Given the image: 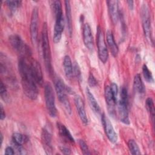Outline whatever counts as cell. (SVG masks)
I'll list each match as a JSON object with an SVG mask.
<instances>
[{"instance_id": "obj_1", "label": "cell", "mask_w": 155, "mask_h": 155, "mask_svg": "<svg viewBox=\"0 0 155 155\" xmlns=\"http://www.w3.org/2000/svg\"><path fill=\"white\" fill-rule=\"evenodd\" d=\"M31 56H20L18 61V70L21 76L24 93L31 99L35 100L38 95V84L32 74L29 58Z\"/></svg>"}, {"instance_id": "obj_2", "label": "cell", "mask_w": 155, "mask_h": 155, "mask_svg": "<svg viewBox=\"0 0 155 155\" xmlns=\"http://www.w3.org/2000/svg\"><path fill=\"white\" fill-rule=\"evenodd\" d=\"M52 8L56 19L53 33V41L55 43H58L61 39L64 28V19L61 1H54L52 4Z\"/></svg>"}, {"instance_id": "obj_3", "label": "cell", "mask_w": 155, "mask_h": 155, "mask_svg": "<svg viewBox=\"0 0 155 155\" xmlns=\"http://www.w3.org/2000/svg\"><path fill=\"white\" fill-rule=\"evenodd\" d=\"M41 43L42 56L45 68L47 69V71L51 74L53 73V68L51 66V51L48 36V27L46 22H44L42 25L41 33Z\"/></svg>"}, {"instance_id": "obj_4", "label": "cell", "mask_w": 155, "mask_h": 155, "mask_svg": "<svg viewBox=\"0 0 155 155\" xmlns=\"http://www.w3.org/2000/svg\"><path fill=\"white\" fill-rule=\"evenodd\" d=\"M128 98L127 88L122 87L120 93V99L118 103V114L122 122L125 124H130L128 112Z\"/></svg>"}, {"instance_id": "obj_5", "label": "cell", "mask_w": 155, "mask_h": 155, "mask_svg": "<svg viewBox=\"0 0 155 155\" xmlns=\"http://www.w3.org/2000/svg\"><path fill=\"white\" fill-rule=\"evenodd\" d=\"M55 89L57 93V96L60 102L64 106L66 111L71 114V108L70 107V104L69 102L67 96V86L64 84L61 79L58 78L55 81Z\"/></svg>"}, {"instance_id": "obj_6", "label": "cell", "mask_w": 155, "mask_h": 155, "mask_svg": "<svg viewBox=\"0 0 155 155\" xmlns=\"http://www.w3.org/2000/svg\"><path fill=\"white\" fill-rule=\"evenodd\" d=\"M44 96L46 108L51 117H56L57 109L55 105V98L53 87L50 82H47L44 86Z\"/></svg>"}, {"instance_id": "obj_7", "label": "cell", "mask_w": 155, "mask_h": 155, "mask_svg": "<svg viewBox=\"0 0 155 155\" xmlns=\"http://www.w3.org/2000/svg\"><path fill=\"white\" fill-rule=\"evenodd\" d=\"M96 42L98 50V57L100 61L105 64L108 58V52L105 41L103 31L101 27L98 26L96 33Z\"/></svg>"}, {"instance_id": "obj_8", "label": "cell", "mask_w": 155, "mask_h": 155, "mask_svg": "<svg viewBox=\"0 0 155 155\" xmlns=\"http://www.w3.org/2000/svg\"><path fill=\"white\" fill-rule=\"evenodd\" d=\"M9 42L12 48L20 54V56H31L30 48L23 42L21 37L18 35H12L9 37Z\"/></svg>"}, {"instance_id": "obj_9", "label": "cell", "mask_w": 155, "mask_h": 155, "mask_svg": "<svg viewBox=\"0 0 155 155\" xmlns=\"http://www.w3.org/2000/svg\"><path fill=\"white\" fill-rule=\"evenodd\" d=\"M142 14V21L143 30L145 36L148 39L150 40V42L152 41L151 36V19L150 16V12L148 7L146 5H143L142 7L141 10ZM153 43V42H152Z\"/></svg>"}, {"instance_id": "obj_10", "label": "cell", "mask_w": 155, "mask_h": 155, "mask_svg": "<svg viewBox=\"0 0 155 155\" xmlns=\"http://www.w3.org/2000/svg\"><path fill=\"white\" fill-rule=\"evenodd\" d=\"M39 23V13L38 8L35 7L33 9L31 16L30 33L31 36V41L33 44L36 45L38 41V28Z\"/></svg>"}, {"instance_id": "obj_11", "label": "cell", "mask_w": 155, "mask_h": 155, "mask_svg": "<svg viewBox=\"0 0 155 155\" xmlns=\"http://www.w3.org/2000/svg\"><path fill=\"white\" fill-rule=\"evenodd\" d=\"M101 121L104 128L105 134L108 140L113 143H116L117 140V134L116 133L110 120L105 116L104 114L101 115Z\"/></svg>"}, {"instance_id": "obj_12", "label": "cell", "mask_w": 155, "mask_h": 155, "mask_svg": "<svg viewBox=\"0 0 155 155\" xmlns=\"http://www.w3.org/2000/svg\"><path fill=\"white\" fill-rule=\"evenodd\" d=\"M29 62L32 74L38 85L42 86L44 84V79L42 71L40 64L36 60L33 59L31 57L29 58Z\"/></svg>"}, {"instance_id": "obj_13", "label": "cell", "mask_w": 155, "mask_h": 155, "mask_svg": "<svg viewBox=\"0 0 155 155\" xmlns=\"http://www.w3.org/2000/svg\"><path fill=\"white\" fill-rule=\"evenodd\" d=\"M74 104H75L77 111L78 113L79 116L81 119V120L85 125H87L88 123V119L85 112L84 103L82 99L80 96L76 95L74 96Z\"/></svg>"}, {"instance_id": "obj_14", "label": "cell", "mask_w": 155, "mask_h": 155, "mask_svg": "<svg viewBox=\"0 0 155 155\" xmlns=\"http://www.w3.org/2000/svg\"><path fill=\"white\" fill-rule=\"evenodd\" d=\"M83 41L86 48L90 51H92L94 48L93 38L91 27L88 23L84 24L83 27Z\"/></svg>"}, {"instance_id": "obj_15", "label": "cell", "mask_w": 155, "mask_h": 155, "mask_svg": "<svg viewBox=\"0 0 155 155\" xmlns=\"http://www.w3.org/2000/svg\"><path fill=\"white\" fill-rule=\"evenodd\" d=\"M108 12L110 16V19L114 24H116L119 18V10L117 1H107Z\"/></svg>"}, {"instance_id": "obj_16", "label": "cell", "mask_w": 155, "mask_h": 155, "mask_svg": "<svg viewBox=\"0 0 155 155\" xmlns=\"http://www.w3.org/2000/svg\"><path fill=\"white\" fill-rule=\"evenodd\" d=\"M104 95L106 103L108 106V108L110 114H113L114 111V108L117 104V99H116L111 92L110 87L107 85L105 87Z\"/></svg>"}, {"instance_id": "obj_17", "label": "cell", "mask_w": 155, "mask_h": 155, "mask_svg": "<svg viewBox=\"0 0 155 155\" xmlns=\"http://www.w3.org/2000/svg\"><path fill=\"white\" fill-rule=\"evenodd\" d=\"M41 139L45 151L47 154H51L52 151L51 135L45 128H43L41 133Z\"/></svg>"}, {"instance_id": "obj_18", "label": "cell", "mask_w": 155, "mask_h": 155, "mask_svg": "<svg viewBox=\"0 0 155 155\" xmlns=\"http://www.w3.org/2000/svg\"><path fill=\"white\" fill-rule=\"evenodd\" d=\"M57 128L59 133V135L61 137H62V139L70 143H74V139L72 135L71 134L69 130L67 128V127L62 124L60 122L57 123Z\"/></svg>"}, {"instance_id": "obj_19", "label": "cell", "mask_w": 155, "mask_h": 155, "mask_svg": "<svg viewBox=\"0 0 155 155\" xmlns=\"http://www.w3.org/2000/svg\"><path fill=\"white\" fill-rule=\"evenodd\" d=\"M106 38H107V42L110 48V50L111 51V53L114 57H116L117 55V53L119 51V48L117 44L115 42L113 33L110 30L107 31Z\"/></svg>"}, {"instance_id": "obj_20", "label": "cell", "mask_w": 155, "mask_h": 155, "mask_svg": "<svg viewBox=\"0 0 155 155\" xmlns=\"http://www.w3.org/2000/svg\"><path fill=\"white\" fill-rule=\"evenodd\" d=\"M86 94L89 101V104L90 105L91 108L92 109V110L93 111V112L96 114V115H99L101 114V108L96 101V99H95L94 96H93V94L91 93V92L90 91V89L88 88H86Z\"/></svg>"}, {"instance_id": "obj_21", "label": "cell", "mask_w": 155, "mask_h": 155, "mask_svg": "<svg viewBox=\"0 0 155 155\" xmlns=\"http://www.w3.org/2000/svg\"><path fill=\"white\" fill-rule=\"evenodd\" d=\"M65 16H66V22L68 28V31L70 36H71L73 31V25H72V16H71V11L70 2L68 1H65Z\"/></svg>"}, {"instance_id": "obj_22", "label": "cell", "mask_w": 155, "mask_h": 155, "mask_svg": "<svg viewBox=\"0 0 155 155\" xmlns=\"http://www.w3.org/2000/svg\"><path fill=\"white\" fill-rule=\"evenodd\" d=\"M63 67L66 77L68 79H71L73 77V64L70 57L66 55L64 58Z\"/></svg>"}, {"instance_id": "obj_23", "label": "cell", "mask_w": 155, "mask_h": 155, "mask_svg": "<svg viewBox=\"0 0 155 155\" xmlns=\"http://www.w3.org/2000/svg\"><path fill=\"white\" fill-rule=\"evenodd\" d=\"M133 87L134 91L137 93L143 94L145 93V87L139 74H136L134 78Z\"/></svg>"}, {"instance_id": "obj_24", "label": "cell", "mask_w": 155, "mask_h": 155, "mask_svg": "<svg viewBox=\"0 0 155 155\" xmlns=\"http://www.w3.org/2000/svg\"><path fill=\"white\" fill-rule=\"evenodd\" d=\"M12 141L14 145L22 146L23 144L28 141V137L21 133H15L12 135Z\"/></svg>"}, {"instance_id": "obj_25", "label": "cell", "mask_w": 155, "mask_h": 155, "mask_svg": "<svg viewBox=\"0 0 155 155\" xmlns=\"http://www.w3.org/2000/svg\"><path fill=\"white\" fill-rule=\"evenodd\" d=\"M128 147L131 154H140V151L137 143L133 139H130L128 141Z\"/></svg>"}, {"instance_id": "obj_26", "label": "cell", "mask_w": 155, "mask_h": 155, "mask_svg": "<svg viewBox=\"0 0 155 155\" xmlns=\"http://www.w3.org/2000/svg\"><path fill=\"white\" fill-rule=\"evenodd\" d=\"M142 73L145 81L148 83H152L154 82L153 77L151 71L148 69L147 65L144 64L142 67Z\"/></svg>"}, {"instance_id": "obj_27", "label": "cell", "mask_w": 155, "mask_h": 155, "mask_svg": "<svg viewBox=\"0 0 155 155\" xmlns=\"http://www.w3.org/2000/svg\"><path fill=\"white\" fill-rule=\"evenodd\" d=\"M22 1L18 0H10L5 1V4L12 12H15L21 5Z\"/></svg>"}, {"instance_id": "obj_28", "label": "cell", "mask_w": 155, "mask_h": 155, "mask_svg": "<svg viewBox=\"0 0 155 155\" xmlns=\"http://www.w3.org/2000/svg\"><path fill=\"white\" fill-rule=\"evenodd\" d=\"M145 106H146V108H147L148 111L150 113V116L153 118H154L155 110H154V102H153V100L152 99V98L148 97L147 99L146 102H145Z\"/></svg>"}, {"instance_id": "obj_29", "label": "cell", "mask_w": 155, "mask_h": 155, "mask_svg": "<svg viewBox=\"0 0 155 155\" xmlns=\"http://www.w3.org/2000/svg\"><path fill=\"white\" fill-rule=\"evenodd\" d=\"M73 75L77 79L78 81L81 80V71L78 64L76 62H74L73 65Z\"/></svg>"}, {"instance_id": "obj_30", "label": "cell", "mask_w": 155, "mask_h": 155, "mask_svg": "<svg viewBox=\"0 0 155 155\" xmlns=\"http://www.w3.org/2000/svg\"><path fill=\"white\" fill-rule=\"evenodd\" d=\"M79 145L81 150L84 154H85V155L90 154V150L87 146V144L84 140H82V139L79 140Z\"/></svg>"}, {"instance_id": "obj_31", "label": "cell", "mask_w": 155, "mask_h": 155, "mask_svg": "<svg viewBox=\"0 0 155 155\" xmlns=\"http://www.w3.org/2000/svg\"><path fill=\"white\" fill-rule=\"evenodd\" d=\"M0 94L1 98L5 101H7L8 99V95H7V88L5 87V84H4L3 82L1 81V86H0Z\"/></svg>"}, {"instance_id": "obj_32", "label": "cell", "mask_w": 155, "mask_h": 155, "mask_svg": "<svg viewBox=\"0 0 155 155\" xmlns=\"http://www.w3.org/2000/svg\"><path fill=\"white\" fill-rule=\"evenodd\" d=\"M88 82L91 87H94L97 84V81L92 73H90L88 79Z\"/></svg>"}, {"instance_id": "obj_33", "label": "cell", "mask_w": 155, "mask_h": 155, "mask_svg": "<svg viewBox=\"0 0 155 155\" xmlns=\"http://www.w3.org/2000/svg\"><path fill=\"white\" fill-rule=\"evenodd\" d=\"M110 87L111 92H112L114 98L117 100V94H118L119 90H118V87H117V84L115 83H112V84H111Z\"/></svg>"}, {"instance_id": "obj_34", "label": "cell", "mask_w": 155, "mask_h": 155, "mask_svg": "<svg viewBox=\"0 0 155 155\" xmlns=\"http://www.w3.org/2000/svg\"><path fill=\"white\" fill-rule=\"evenodd\" d=\"M5 154H14L15 153V150L13 148V147H11V146H9V147H7L5 150V152H4Z\"/></svg>"}, {"instance_id": "obj_35", "label": "cell", "mask_w": 155, "mask_h": 155, "mask_svg": "<svg viewBox=\"0 0 155 155\" xmlns=\"http://www.w3.org/2000/svg\"><path fill=\"white\" fill-rule=\"evenodd\" d=\"M60 150L64 154H70L71 153V150L68 148L65 147H61L60 148Z\"/></svg>"}, {"instance_id": "obj_36", "label": "cell", "mask_w": 155, "mask_h": 155, "mask_svg": "<svg viewBox=\"0 0 155 155\" xmlns=\"http://www.w3.org/2000/svg\"><path fill=\"white\" fill-rule=\"evenodd\" d=\"M5 110L3 108V106L2 105H1V116H0V118H1V120H2L5 119Z\"/></svg>"}, {"instance_id": "obj_37", "label": "cell", "mask_w": 155, "mask_h": 155, "mask_svg": "<svg viewBox=\"0 0 155 155\" xmlns=\"http://www.w3.org/2000/svg\"><path fill=\"white\" fill-rule=\"evenodd\" d=\"M127 2L128 5V7H129L130 9L133 10V1H127Z\"/></svg>"}, {"instance_id": "obj_38", "label": "cell", "mask_w": 155, "mask_h": 155, "mask_svg": "<svg viewBox=\"0 0 155 155\" xmlns=\"http://www.w3.org/2000/svg\"><path fill=\"white\" fill-rule=\"evenodd\" d=\"M0 137H1V147L2 143V142H3V135H2V133H1Z\"/></svg>"}]
</instances>
